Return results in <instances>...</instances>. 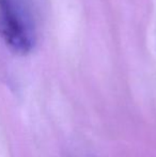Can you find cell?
I'll return each instance as SVG.
<instances>
[{
  "mask_svg": "<svg viewBox=\"0 0 156 157\" xmlns=\"http://www.w3.org/2000/svg\"><path fill=\"white\" fill-rule=\"evenodd\" d=\"M0 37L16 55L25 56L33 50L36 27L24 0H0Z\"/></svg>",
  "mask_w": 156,
  "mask_h": 157,
  "instance_id": "6da1fadb",
  "label": "cell"
}]
</instances>
